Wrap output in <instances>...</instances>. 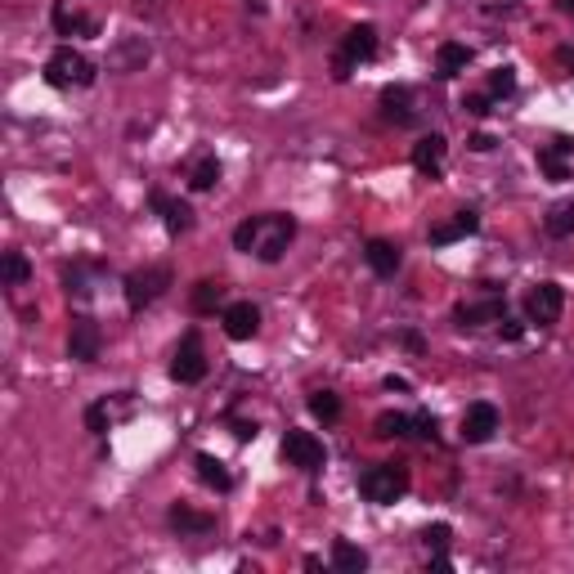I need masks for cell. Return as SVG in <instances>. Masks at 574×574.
Segmentation results:
<instances>
[{
  "instance_id": "15",
  "label": "cell",
  "mask_w": 574,
  "mask_h": 574,
  "mask_svg": "<svg viewBox=\"0 0 574 574\" xmlns=\"http://www.w3.org/2000/svg\"><path fill=\"white\" fill-rule=\"evenodd\" d=\"M454 319H458V328H480V323H502V319H508V301H502V297L493 292L489 301H471V306H458V310H454Z\"/></svg>"
},
{
  "instance_id": "18",
  "label": "cell",
  "mask_w": 574,
  "mask_h": 574,
  "mask_svg": "<svg viewBox=\"0 0 574 574\" xmlns=\"http://www.w3.org/2000/svg\"><path fill=\"white\" fill-rule=\"evenodd\" d=\"M467 67H471V50H467V45L445 41V45L436 50V77H440V81H454L458 72H467Z\"/></svg>"
},
{
  "instance_id": "38",
  "label": "cell",
  "mask_w": 574,
  "mask_h": 574,
  "mask_svg": "<svg viewBox=\"0 0 574 574\" xmlns=\"http://www.w3.org/2000/svg\"><path fill=\"white\" fill-rule=\"evenodd\" d=\"M467 144H471V149H476V153H489V149H493V135H471Z\"/></svg>"
},
{
  "instance_id": "13",
  "label": "cell",
  "mask_w": 574,
  "mask_h": 574,
  "mask_svg": "<svg viewBox=\"0 0 574 574\" xmlns=\"http://www.w3.org/2000/svg\"><path fill=\"white\" fill-rule=\"evenodd\" d=\"M493 430H498V408L493 404H471L467 413H462V440L467 445H489L493 440Z\"/></svg>"
},
{
  "instance_id": "27",
  "label": "cell",
  "mask_w": 574,
  "mask_h": 574,
  "mask_svg": "<svg viewBox=\"0 0 574 574\" xmlns=\"http://www.w3.org/2000/svg\"><path fill=\"white\" fill-rule=\"evenodd\" d=\"M215 184H221V162H215V158H198V162L189 167V189L206 193V189H215Z\"/></svg>"
},
{
  "instance_id": "33",
  "label": "cell",
  "mask_w": 574,
  "mask_h": 574,
  "mask_svg": "<svg viewBox=\"0 0 574 574\" xmlns=\"http://www.w3.org/2000/svg\"><path fill=\"white\" fill-rule=\"evenodd\" d=\"M256 234H260V215H247V221L234 229V247L252 256V252H256Z\"/></svg>"
},
{
  "instance_id": "29",
  "label": "cell",
  "mask_w": 574,
  "mask_h": 574,
  "mask_svg": "<svg viewBox=\"0 0 574 574\" xmlns=\"http://www.w3.org/2000/svg\"><path fill=\"white\" fill-rule=\"evenodd\" d=\"M373 426H377V436H382V440H399V436H413V417H408V413H382V417H377Z\"/></svg>"
},
{
  "instance_id": "7",
  "label": "cell",
  "mask_w": 574,
  "mask_h": 574,
  "mask_svg": "<svg viewBox=\"0 0 574 574\" xmlns=\"http://www.w3.org/2000/svg\"><path fill=\"white\" fill-rule=\"evenodd\" d=\"M565 310V292H561V283H539L530 287V297H525V319L539 323V328H552Z\"/></svg>"
},
{
  "instance_id": "12",
  "label": "cell",
  "mask_w": 574,
  "mask_h": 574,
  "mask_svg": "<svg viewBox=\"0 0 574 574\" xmlns=\"http://www.w3.org/2000/svg\"><path fill=\"white\" fill-rule=\"evenodd\" d=\"M221 323H225V337L229 341H252L260 332V310L252 301H234L221 310Z\"/></svg>"
},
{
  "instance_id": "6",
  "label": "cell",
  "mask_w": 574,
  "mask_h": 574,
  "mask_svg": "<svg viewBox=\"0 0 574 574\" xmlns=\"http://www.w3.org/2000/svg\"><path fill=\"white\" fill-rule=\"evenodd\" d=\"M171 377L180 386H193L206 377V350H202V337L198 332H184L180 345H175V359H171Z\"/></svg>"
},
{
  "instance_id": "24",
  "label": "cell",
  "mask_w": 574,
  "mask_h": 574,
  "mask_svg": "<svg viewBox=\"0 0 574 574\" xmlns=\"http://www.w3.org/2000/svg\"><path fill=\"white\" fill-rule=\"evenodd\" d=\"M144 63H149V41H144V36H130V41L112 54V67H117V72H135V67H144Z\"/></svg>"
},
{
  "instance_id": "3",
  "label": "cell",
  "mask_w": 574,
  "mask_h": 574,
  "mask_svg": "<svg viewBox=\"0 0 574 574\" xmlns=\"http://www.w3.org/2000/svg\"><path fill=\"white\" fill-rule=\"evenodd\" d=\"M373 54H377V27H373V23H359V27H350V32L341 36L337 58H332V77H337V81H345L350 72H354L359 63H368Z\"/></svg>"
},
{
  "instance_id": "36",
  "label": "cell",
  "mask_w": 574,
  "mask_h": 574,
  "mask_svg": "<svg viewBox=\"0 0 574 574\" xmlns=\"http://www.w3.org/2000/svg\"><path fill=\"white\" fill-rule=\"evenodd\" d=\"M413 436L436 440V436H440V422H436V413H413Z\"/></svg>"
},
{
  "instance_id": "21",
  "label": "cell",
  "mask_w": 574,
  "mask_h": 574,
  "mask_svg": "<svg viewBox=\"0 0 574 574\" xmlns=\"http://www.w3.org/2000/svg\"><path fill=\"white\" fill-rule=\"evenodd\" d=\"M193 467H198V480H202L206 489H215V493H229V489H234V476L225 471V462H221V458L198 454V458H193Z\"/></svg>"
},
{
  "instance_id": "19",
  "label": "cell",
  "mask_w": 574,
  "mask_h": 574,
  "mask_svg": "<svg viewBox=\"0 0 574 574\" xmlns=\"http://www.w3.org/2000/svg\"><path fill=\"white\" fill-rule=\"evenodd\" d=\"M54 32L58 36H99V23L90 14H77V10H67L63 0L54 5Z\"/></svg>"
},
{
  "instance_id": "8",
  "label": "cell",
  "mask_w": 574,
  "mask_h": 574,
  "mask_svg": "<svg viewBox=\"0 0 574 574\" xmlns=\"http://www.w3.org/2000/svg\"><path fill=\"white\" fill-rule=\"evenodd\" d=\"M283 458H287V467H301V471H319L328 462L323 440H314L310 430H287L283 436Z\"/></svg>"
},
{
  "instance_id": "28",
  "label": "cell",
  "mask_w": 574,
  "mask_h": 574,
  "mask_svg": "<svg viewBox=\"0 0 574 574\" xmlns=\"http://www.w3.org/2000/svg\"><path fill=\"white\" fill-rule=\"evenodd\" d=\"M543 225H547L552 238H570V234H574V202H556V206L547 211Z\"/></svg>"
},
{
  "instance_id": "22",
  "label": "cell",
  "mask_w": 574,
  "mask_h": 574,
  "mask_svg": "<svg viewBox=\"0 0 574 574\" xmlns=\"http://www.w3.org/2000/svg\"><path fill=\"white\" fill-rule=\"evenodd\" d=\"M382 112H386L391 121L408 126V121H413V90H408V86H386V90H382Z\"/></svg>"
},
{
  "instance_id": "32",
  "label": "cell",
  "mask_w": 574,
  "mask_h": 574,
  "mask_svg": "<svg viewBox=\"0 0 574 574\" xmlns=\"http://www.w3.org/2000/svg\"><path fill=\"white\" fill-rule=\"evenodd\" d=\"M512 90H516V72H512V67H493V72H489V95H493V99H508Z\"/></svg>"
},
{
  "instance_id": "30",
  "label": "cell",
  "mask_w": 574,
  "mask_h": 574,
  "mask_svg": "<svg viewBox=\"0 0 574 574\" xmlns=\"http://www.w3.org/2000/svg\"><path fill=\"white\" fill-rule=\"evenodd\" d=\"M310 413H314L319 422H337V417H341V399H337L332 391H314V395H310Z\"/></svg>"
},
{
  "instance_id": "26",
  "label": "cell",
  "mask_w": 574,
  "mask_h": 574,
  "mask_svg": "<svg viewBox=\"0 0 574 574\" xmlns=\"http://www.w3.org/2000/svg\"><path fill=\"white\" fill-rule=\"evenodd\" d=\"M171 525L180 530V534H206L211 525H215V516H206V512H193V508H171Z\"/></svg>"
},
{
  "instance_id": "35",
  "label": "cell",
  "mask_w": 574,
  "mask_h": 574,
  "mask_svg": "<svg viewBox=\"0 0 574 574\" xmlns=\"http://www.w3.org/2000/svg\"><path fill=\"white\" fill-rule=\"evenodd\" d=\"M449 539H454V530H449V525H426V530H422V543H426L430 552H445V547H449Z\"/></svg>"
},
{
  "instance_id": "31",
  "label": "cell",
  "mask_w": 574,
  "mask_h": 574,
  "mask_svg": "<svg viewBox=\"0 0 574 574\" xmlns=\"http://www.w3.org/2000/svg\"><path fill=\"white\" fill-rule=\"evenodd\" d=\"M27 278H32L27 256H23V252H5V283H10V287H23Z\"/></svg>"
},
{
  "instance_id": "25",
  "label": "cell",
  "mask_w": 574,
  "mask_h": 574,
  "mask_svg": "<svg viewBox=\"0 0 574 574\" xmlns=\"http://www.w3.org/2000/svg\"><path fill=\"white\" fill-rule=\"evenodd\" d=\"M332 565L345 570V574H359V570H368V552L354 547V543H345V539H337V543H332Z\"/></svg>"
},
{
  "instance_id": "40",
  "label": "cell",
  "mask_w": 574,
  "mask_h": 574,
  "mask_svg": "<svg viewBox=\"0 0 574 574\" xmlns=\"http://www.w3.org/2000/svg\"><path fill=\"white\" fill-rule=\"evenodd\" d=\"M502 323H508V328H502V337H508V341H516V337H521V323H512V319H502Z\"/></svg>"
},
{
  "instance_id": "34",
  "label": "cell",
  "mask_w": 574,
  "mask_h": 574,
  "mask_svg": "<svg viewBox=\"0 0 574 574\" xmlns=\"http://www.w3.org/2000/svg\"><path fill=\"white\" fill-rule=\"evenodd\" d=\"M112 426V417H108V404L99 399V404H90L86 408V430H95V436H104V430Z\"/></svg>"
},
{
  "instance_id": "37",
  "label": "cell",
  "mask_w": 574,
  "mask_h": 574,
  "mask_svg": "<svg viewBox=\"0 0 574 574\" xmlns=\"http://www.w3.org/2000/svg\"><path fill=\"white\" fill-rule=\"evenodd\" d=\"M462 112H467V117H489V112H493V95H467V99H462Z\"/></svg>"
},
{
  "instance_id": "23",
  "label": "cell",
  "mask_w": 574,
  "mask_h": 574,
  "mask_svg": "<svg viewBox=\"0 0 574 574\" xmlns=\"http://www.w3.org/2000/svg\"><path fill=\"white\" fill-rule=\"evenodd\" d=\"M189 306H193V314H215V310L225 306V283H215V278H202V283L193 287Z\"/></svg>"
},
{
  "instance_id": "5",
  "label": "cell",
  "mask_w": 574,
  "mask_h": 574,
  "mask_svg": "<svg viewBox=\"0 0 574 574\" xmlns=\"http://www.w3.org/2000/svg\"><path fill=\"white\" fill-rule=\"evenodd\" d=\"M292 238H297V221H292V215H260L256 256H260L265 265H274V260H283L287 247H292Z\"/></svg>"
},
{
  "instance_id": "2",
  "label": "cell",
  "mask_w": 574,
  "mask_h": 574,
  "mask_svg": "<svg viewBox=\"0 0 574 574\" xmlns=\"http://www.w3.org/2000/svg\"><path fill=\"white\" fill-rule=\"evenodd\" d=\"M45 81L54 90H72V86H90L95 81V63L86 54H77L72 45H58L50 58H45Z\"/></svg>"
},
{
  "instance_id": "17",
  "label": "cell",
  "mask_w": 574,
  "mask_h": 574,
  "mask_svg": "<svg viewBox=\"0 0 574 574\" xmlns=\"http://www.w3.org/2000/svg\"><path fill=\"white\" fill-rule=\"evenodd\" d=\"M104 278V265H90V260H77V265H67L63 269V287H67V297H90L95 292V283Z\"/></svg>"
},
{
  "instance_id": "16",
  "label": "cell",
  "mask_w": 574,
  "mask_h": 574,
  "mask_svg": "<svg viewBox=\"0 0 574 574\" xmlns=\"http://www.w3.org/2000/svg\"><path fill=\"white\" fill-rule=\"evenodd\" d=\"M480 229V215L467 206V211H454V221H445V225H430V247H449V243H458V238H471Z\"/></svg>"
},
{
  "instance_id": "14",
  "label": "cell",
  "mask_w": 574,
  "mask_h": 574,
  "mask_svg": "<svg viewBox=\"0 0 574 574\" xmlns=\"http://www.w3.org/2000/svg\"><path fill=\"white\" fill-rule=\"evenodd\" d=\"M153 211H162V225H167V234H189L193 229V206L189 202H180V198H171V193H162V189H153Z\"/></svg>"
},
{
  "instance_id": "11",
  "label": "cell",
  "mask_w": 574,
  "mask_h": 574,
  "mask_svg": "<svg viewBox=\"0 0 574 574\" xmlns=\"http://www.w3.org/2000/svg\"><path fill=\"white\" fill-rule=\"evenodd\" d=\"M570 153H574V139H570V135H552L543 149H539V171H543L552 184H565V180H570V162H565Z\"/></svg>"
},
{
  "instance_id": "4",
  "label": "cell",
  "mask_w": 574,
  "mask_h": 574,
  "mask_svg": "<svg viewBox=\"0 0 574 574\" xmlns=\"http://www.w3.org/2000/svg\"><path fill=\"white\" fill-rule=\"evenodd\" d=\"M126 306L130 310H144V306H153L167 287H171V269L167 265H149V269H135V274H126Z\"/></svg>"
},
{
  "instance_id": "20",
  "label": "cell",
  "mask_w": 574,
  "mask_h": 574,
  "mask_svg": "<svg viewBox=\"0 0 574 574\" xmlns=\"http://www.w3.org/2000/svg\"><path fill=\"white\" fill-rule=\"evenodd\" d=\"M364 260H368V269H373L377 278H395V269H399V247L386 243V238H373V243L364 247Z\"/></svg>"
},
{
  "instance_id": "1",
  "label": "cell",
  "mask_w": 574,
  "mask_h": 574,
  "mask_svg": "<svg viewBox=\"0 0 574 574\" xmlns=\"http://www.w3.org/2000/svg\"><path fill=\"white\" fill-rule=\"evenodd\" d=\"M359 493H364L368 502H377V508H391V502H399L408 493V467H399V462L368 467L364 476H359Z\"/></svg>"
},
{
  "instance_id": "39",
  "label": "cell",
  "mask_w": 574,
  "mask_h": 574,
  "mask_svg": "<svg viewBox=\"0 0 574 574\" xmlns=\"http://www.w3.org/2000/svg\"><path fill=\"white\" fill-rule=\"evenodd\" d=\"M234 436L238 440H256V422H234Z\"/></svg>"
},
{
  "instance_id": "9",
  "label": "cell",
  "mask_w": 574,
  "mask_h": 574,
  "mask_svg": "<svg viewBox=\"0 0 574 574\" xmlns=\"http://www.w3.org/2000/svg\"><path fill=\"white\" fill-rule=\"evenodd\" d=\"M99 350H104V332H99V323L86 319V314H77V319H72V332H67V354H72V359H81V364H95Z\"/></svg>"
},
{
  "instance_id": "10",
  "label": "cell",
  "mask_w": 574,
  "mask_h": 574,
  "mask_svg": "<svg viewBox=\"0 0 574 574\" xmlns=\"http://www.w3.org/2000/svg\"><path fill=\"white\" fill-rule=\"evenodd\" d=\"M445 153H449V144H445V135H422L417 144H413V171L417 175H426V180H440V171H445Z\"/></svg>"
},
{
  "instance_id": "41",
  "label": "cell",
  "mask_w": 574,
  "mask_h": 574,
  "mask_svg": "<svg viewBox=\"0 0 574 574\" xmlns=\"http://www.w3.org/2000/svg\"><path fill=\"white\" fill-rule=\"evenodd\" d=\"M556 10H561V14H570V19H574V0H556Z\"/></svg>"
}]
</instances>
